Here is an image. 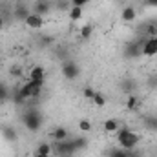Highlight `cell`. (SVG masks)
I'll list each match as a JSON object with an SVG mask.
<instances>
[{
	"label": "cell",
	"instance_id": "1",
	"mask_svg": "<svg viewBox=\"0 0 157 157\" xmlns=\"http://www.w3.org/2000/svg\"><path fill=\"white\" fill-rule=\"evenodd\" d=\"M117 143H119V146L124 148V150H135V146L139 144V135L135 132H132L130 128H119Z\"/></svg>",
	"mask_w": 157,
	"mask_h": 157
},
{
	"label": "cell",
	"instance_id": "2",
	"mask_svg": "<svg viewBox=\"0 0 157 157\" xmlns=\"http://www.w3.org/2000/svg\"><path fill=\"white\" fill-rule=\"evenodd\" d=\"M22 122H24V128L28 130V132H39L40 128H42V115H40L39 110H35V108H31V110H28L24 115H22Z\"/></svg>",
	"mask_w": 157,
	"mask_h": 157
},
{
	"label": "cell",
	"instance_id": "3",
	"mask_svg": "<svg viewBox=\"0 0 157 157\" xmlns=\"http://www.w3.org/2000/svg\"><path fill=\"white\" fill-rule=\"evenodd\" d=\"M40 90L39 86H35L31 80H28V82H24L20 88H18V93H17V101H24V99H35V97H39L40 95Z\"/></svg>",
	"mask_w": 157,
	"mask_h": 157
},
{
	"label": "cell",
	"instance_id": "4",
	"mask_svg": "<svg viewBox=\"0 0 157 157\" xmlns=\"http://www.w3.org/2000/svg\"><path fill=\"white\" fill-rule=\"evenodd\" d=\"M78 73H80V68H78L75 62H71V60L62 62V75H64V78L73 80V78L78 77Z\"/></svg>",
	"mask_w": 157,
	"mask_h": 157
},
{
	"label": "cell",
	"instance_id": "5",
	"mask_svg": "<svg viewBox=\"0 0 157 157\" xmlns=\"http://www.w3.org/2000/svg\"><path fill=\"white\" fill-rule=\"evenodd\" d=\"M75 152H77V150H75L71 139H66V141L57 143V154H59V155H73Z\"/></svg>",
	"mask_w": 157,
	"mask_h": 157
},
{
	"label": "cell",
	"instance_id": "6",
	"mask_svg": "<svg viewBox=\"0 0 157 157\" xmlns=\"http://www.w3.org/2000/svg\"><path fill=\"white\" fill-rule=\"evenodd\" d=\"M24 24L29 28V29H40L42 26H44V17H40V15H37V13H29L28 15V18L24 20Z\"/></svg>",
	"mask_w": 157,
	"mask_h": 157
},
{
	"label": "cell",
	"instance_id": "7",
	"mask_svg": "<svg viewBox=\"0 0 157 157\" xmlns=\"http://www.w3.org/2000/svg\"><path fill=\"white\" fill-rule=\"evenodd\" d=\"M143 55L144 57H155L157 55V37H150L143 44Z\"/></svg>",
	"mask_w": 157,
	"mask_h": 157
},
{
	"label": "cell",
	"instance_id": "8",
	"mask_svg": "<svg viewBox=\"0 0 157 157\" xmlns=\"http://www.w3.org/2000/svg\"><path fill=\"white\" fill-rule=\"evenodd\" d=\"M28 80H31L35 86L42 88V86H44V68H40V66H35V68L29 71V78H28Z\"/></svg>",
	"mask_w": 157,
	"mask_h": 157
},
{
	"label": "cell",
	"instance_id": "9",
	"mask_svg": "<svg viewBox=\"0 0 157 157\" xmlns=\"http://www.w3.org/2000/svg\"><path fill=\"white\" fill-rule=\"evenodd\" d=\"M137 18V9L133 7V6H124L122 7V11H121V20L122 22H133Z\"/></svg>",
	"mask_w": 157,
	"mask_h": 157
},
{
	"label": "cell",
	"instance_id": "10",
	"mask_svg": "<svg viewBox=\"0 0 157 157\" xmlns=\"http://www.w3.org/2000/svg\"><path fill=\"white\" fill-rule=\"evenodd\" d=\"M33 13H37L40 17H44L46 13H49V2L48 0H37L33 4Z\"/></svg>",
	"mask_w": 157,
	"mask_h": 157
},
{
	"label": "cell",
	"instance_id": "11",
	"mask_svg": "<svg viewBox=\"0 0 157 157\" xmlns=\"http://www.w3.org/2000/svg\"><path fill=\"white\" fill-rule=\"evenodd\" d=\"M51 135H53V139H55L57 143H60V141H66V139H70V133H68V130H66L64 126H59V128H55Z\"/></svg>",
	"mask_w": 157,
	"mask_h": 157
},
{
	"label": "cell",
	"instance_id": "12",
	"mask_svg": "<svg viewBox=\"0 0 157 157\" xmlns=\"http://www.w3.org/2000/svg\"><path fill=\"white\" fill-rule=\"evenodd\" d=\"M2 135H4V139L6 141H9V143H15L17 141V130L13 128V126H4L2 128Z\"/></svg>",
	"mask_w": 157,
	"mask_h": 157
},
{
	"label": "cell",
	"instance_id": "13",
	"mask_svg": "<svg viewBox=\"0 0 157 157\" xmlns=\"http://www.w3.org/2000/svg\"><path fill=\"white\" fill-rule=\"evenodd\" d=\"M119 128H121V126H119L117 119H106V121H104V130H106L108 133H117Z\"/></svg>",
	"mask_w": 157,
	"mask_h": 157
},
{
	"label": "cell",
	"instance_id": "14",
	"mask_svg": "<svg viewBox=\"0 0 157 157\" xmlns=\"http://www.w3.org/2000/svg\"><path fill=\"white\" fill-rule=\"evenodd\" d=\"M82 18V7L80 6H71L70 7V20L71 22H78Z\"/></svg>",
	"mask_w": 157,
	"mask_h": 157
},
{
	"label": "cell",
	"instance_id": "15",
	"mask_svg": "<svg viewBox=\"0 0 157 157\" xmlns=\"http://www.w3.org/2000/svg\"><path fill=\"white\" fill-rule=\"evenodd\" d=\"M91 35H93V26H91V24H84V26L80 28V31H78V37L82 40H88Z\"/></svg>",
	"mask_w": 157,
	"mask_h": 157
},
{
	"label": "cell",
	"instance_id": "16",
	"mask_svg": "<svg viewBox=\"0 0 157 157\" xmlns=\"http://www.w3.org/2000/svg\"><path fill=\"white\" fill-rule=\"evenodd\" d=\"M91 102H93L97 108H102V106H106V99H104V95H102V93H99V91H95V95H93Z\"/></svg>",
	"mask_w": 157,
	"mask_h": 157
},
{
	"label": "cell",
	"instance_id": "17",
	"mask_svg": "<svg viewBox=\"0 0 157 157\" xmlns=\"http://www.w3.org/2000/svg\"><path fill=\"white\" fill-rule=\"evenodd\" d=\"M91 128H93L91 121H88V119H80V121H78V130H80L82 133H88V132H91Z\"/></svg>",
	"mask_w": 157,
	"mask_h": 157
},
{
	"label": "cell",
	"instance_id": "18",
	"mask_svg": "<svg viewBox=\"0 0 157 157\" xmlns=\"http://www.w3.org/2000/svg\"><path fill=\"white\" fill-rule=\"evenodd\" d=\"M71 141H73V146H75L77 152L84 150V148L88 146V139H86V137H77V139H71Z\"/></svg>",
	"mask_w": 157,
	"mask_h": 157
},
{
	"label": "cell",
	"instance_id": "19",
	"mask_svg": "<svg viewBox=\"0 0 157 157\" xmlns=\"http://www.w3.org/2000/svg\"><path fill=\"white\" fill-rule=\"evenodd\" d=\"M35 152H39V154H44V155H51L53 148H51V144H49V143H40L39 148H37Z\"/></svg>",
	"mask_w": 157,
	"mask_h": 157
},
{
	"label": "cell",
	"instance_id": "20",
	"mask_svg": "<svg viewBox=\"0 0 157 157\" xmlns=\"http://www.w3.org/2000/svg\"><path fill=\"white\" fill-rule=\"evenodd\" d=\"M108 157H128V150H124V148H112L110 150V154H108Z\"/></svg>",
	"mask_w": 157,
	"mask_h": 157
},
{
	"label": "cell",
	"instance_id": "21",
	"mask_svg": "<svg viewBox=\"0 0 157 157\" xmlns=\"http://www.w3.org/2000/svg\"><path fill=\"white\" fill-rule=\"evenodd\" d=\"M28 15H29V11H28L24 6H18V7L15 9V17H17V18H20V20H26V18H28Z\"/></svg>",
	"mask_w": 157,
	"mask_h": 157
},
{
	"label": "cell",
	"instance_id": "22",
	"mask_svg": "<svg viewBox=\"0 0 157 157\" xmlns=\"http://www.w3.org/2000/svg\"><path fill=\"white\" fill-rule=\"evenodd\" d=\"M137 106V95H128V101H126V110H133Z\"/></svg>",
	"mask_w": 157,
	"mask_h": 157
},
{
	"label": "cell",
	"instance_id": "23",
	"mask_svg": "<svg viewBox=\"0 0 157 157\" xmlns=\"http://www.w3.org/2000/svg\"><path fill=\"white\" fill-rule=\"evenodd\" d=\"M82 95H84L88 101H91L93 95H95V90H91V88H84V90H82Z\"/></svg>",
	"mask_w": 157,
	"mask_h": 157
},
{
	"label": "cell",
	"instance_id": "24",
	"mask_svg": "<svg viewBox=\"0 0 157 157\" xmlns=\"http://www.w3.org/2000/svg\"><path fill=\"white\" fill-rule=\"evenodd\" d=\"M148 128H152V130H157V117H148Z\"/></svg>",
	"mask_w": 157,
	"mask_h": 157
},
{
	"label": "cell",
	"instance_id": "25",
	"mask_svg": "<svg viewBox=\"0 0 157 157\" xmlns=\"http://www.w3.org/2000/svg\"><path fill=\"white\" fill-rule=\"evenodd\" d=\"M11 75H13V77H22V68L13 66V68H11Z\"/></svg>",
	"mask_w": 157,
	"mask_h": 157
},
{
	"label": "cell",
	"instance_id": "26",
	"mask_svg": "<svg viewBox=\"0 0 157 157\" xmlns=\"http://www.w3.org/2000/svg\"><path fill=\"white\" fill-rule=\"evenodd\" d=\"M70 2H71V6H80V7H82V6H84L86 2H90V0H70Z\"/></svg>",
	"mask_w": 157,
	"mask_h": 157
},
{
	"label": "cell",
	"instance_id": "27",
	"mask_svg": "<svg viewBox=\"0 0 157 157\" xmlns=\"http://www.w3.org/2000/svg\"><path fill=\"white\" fill-rule=\"evenodd\" d=\"M6 95H7V93H6V88H4V84L0 82V99H6Z\"/></svg>",
	"mask_w": 157,
	"mask_h": 157
},
{
	"label": "cell",
	"instance_id": "28",
	"mask_svg": "<svg viewBox=\"0 0 157 157\" xmlns=\"http://www.w3.org/2000/svg\"><path fill=\"white\" fill-rule=\"evenodd\" d=\"M144 4L150 7H157V0H144Z\"/></svg>",
	"mask_w": 157,
	"mask_h": 157
},
{
	"label": "cell",
	"instance_id": "29",
	"mask_svg": "<svg viewBox=\"0 0 157 157\" xmlns=\"http://www.w3.org/2000/svg\"><path fill=\"white\" fill-rule=\"evenodd\" d=\"M128 157H141V155H139L135 150H128Z\"/></svg>",
	"mask_w": 157,
	"mask_h": 157
},
{
	"label": "cell",
	"instance_id": "30",
	"mask_svg": "<svg viewBox=\"0 0 157 157\" xmlns=\"http://www.w3.org/2000/svg\"><path fill=\"white\" fill-rule=\"evenodd\" d=\"M33 157H51V155H44V154H39V152H35Z\"/></svg>",
	"mask_w": 157,
	"mask_h": 157
},
{
	"label": "cell",
	"instance_id": "31",
	"mask_svg": "<svg viewBox=\"0 0 157 157\" xmlns=\"http://www.w3.org/2000/svg\"><path fill=\"white\" fill-rule=\"evenodd\" d=\"M2 28H4V18L0 17V29H2Z\"/></svg>",
	"mask_w": 157,
	"mask_h": 157
},
{
	"label": "cell",
	"instance_id": "32",
	"mask_svg": "<svg viewBox=\"0 0 157 157\" xmlns=\"http://www.w3.org/2000/svg\"><path fill=\"white\" fill-rule=\"evenodd\" d=\"M59 157H73V155H59Z\"/></svg>",
	"mask_w": 157,
	"mask_h": 157
}]
</instances>
